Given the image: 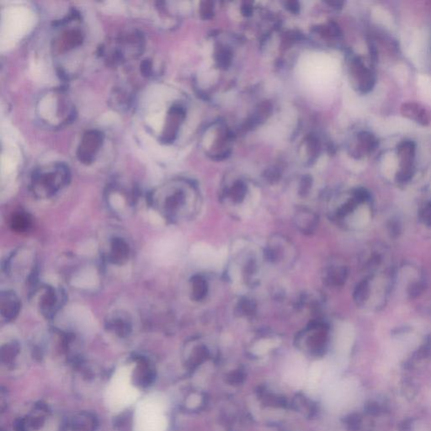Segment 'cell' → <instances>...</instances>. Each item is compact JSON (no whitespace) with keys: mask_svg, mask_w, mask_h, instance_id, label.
Masks as SVG:
<instances>
[{"mask_svg":"<svg viewBox=\"0 0 431 431\" xmlns=\"http://www.w3.org/2000/svg\"><path fill=\"white\" fill-rule=\"evenodd\" d=\"M20 311L19 297L10 291L2 292L0 295V313L5 321H12L16 319Z\"/></svg>","mask_w":431,"mask_h":431,"instance_id":"5","label":"cell"},{"mask_svg":"<svg viewBox=\"0 0 431 431\" xmlns=\"http://www.w3.org/2000/svg\"><path fill=\"white\" fill-rule=\"evenodd\" d=\"M274 341L272 340H263L259 342L254 347V352L257 354H261L267 352L271 348L273 347Z\"/></svg>","mask_w":431,"mask_h":431,"instance_id":"10","label":"cell"},{"mask_svg":"<svg viewBox=\"0 0 431 431\" xmlns=\"http://www.w3.org/2000/svg\"><path fill=\"white\" fill-rule=\"evenodd\" d=\"M167 402L162 396L149 395L137 403L134 415V431H166Z\"/></svg>","mask_w":431,"mask_h":431,"instance_id":"1","label":"cell"},{"mask_svg":"<svg viewBox=\"0 0 431 431\" xmlns=\"http://www.w3.org/2000/svg\"><path fill=\"white\" fill-rule=\"evenodd\" d=\"M108 325L116 332L127 333L131 328V320L123 314H115L108 320Z\"/></svg>","mask_w":431,"mask_h":431,"instance_id":"8","label":"cell"},{"mask_svg":"<svg viewBox=\"0 0 431 431\" xmlns=\"http://www.w3.org/2000/svg\"><path fill=\"white\" fill-rule=\"evenodd\" d=\"M64 302V294L60 289L53 286H45L39 297V307L46 319L55 316Z\"/></svg>","mask_w":431,"mask_h":431,"instance_id":"4","label":"cell"},{"mask_svg":"<svg viewBox=\"0 0 431 431\" xmlns=\"http://www.w3.org/2000/svg\"><path fill=\"white\" fill-rule=\"evenodd\" d=\"M132 369L121 367L115 371L106 389L105 401L112 412H120L133 404L139 397V392L131 381Z\"/></svg>","mask_w":431,"mask_h":431,"instance_id":"2","label":"cell"},{"mask_svg":"<svg viewBox=\"0 0 431 431\" xmlns=\"http://www.w3.org/2000/svg\"><path fill=\"white\" fill-rule=\"evenodd\" d=\"M33 22V17L25 8H14L8 10L3 17L2 45L7 42V47L27 33Z\"/></svg>","mask_w":431,"mask_h":431,"instance_id":"3","label":"cell"},{"mask_svg":"<svg viewBox=\"0 0 431 431\" xmlns=\"http://www.w3.org/2000/svg\"><path fill=\"white\" fill-rule=\"evenodd\" d=\"M323 371V365L322 362H316L313 365L308 374L309 385L311 387L316 386L321 378L322 373Z\"/></svg>","mask_w":431,"mask_h":431,"instance_id":"9","label":"cell"},{"mask_svg":"<svg viewBox=\"0 0 431 431\" xmlns=\"http://www.w3.org/2000/svg\"><path fill=\"white\" fill-rule=\"evenodd\" d=\"M130 247L126 240L122 237H114L110 240L108 249V260L114 265L121 266L128 260Z\"/></svg>","mask_w":431,"mask_h":431,"instance_id":"6","label":"cell"},{"mask_svg":"<svg viewBox=\"0 0 431 431\" xmlns=\"http://www.w3.org/2000/svg\"><path fill=\"white\" fill-rule=\"evenodd\" d=\"M32 226V220L29 214L25 211L15 212L10 219V228L16 232H27Z\"/></svg>","mask_w":431,"mask_h":431,"instance_id":"7","label":"cell"}]
</instances>
